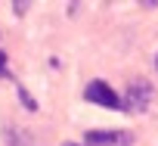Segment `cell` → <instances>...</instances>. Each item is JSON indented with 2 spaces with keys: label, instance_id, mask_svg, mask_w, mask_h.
Instances as JSON below:
<instances>
[{
  "label": "cell",
  "instance_id": "obj_1",
  "mask_svg": "<svg viewBox=\"0 0 158 146\" xmlns=\"http://www.w3.org/2000/svg\"><path fill=\"white\" fill-rule=\"evenodd\" d=\"M152 97H155L152 84H149L146 78H136V81L127 84L124 100H121V109H127V112H146V109L152 106Z\"/></svg>",
  "mask_w": 158,
  "mask_h": 146
},
{
  "label": "cell",
  "instance_id": "obj_2",
  "mask_svg": "<svg viewBox=\"0 0 158 146\" xmlns=\"http://www.w3.org/2000/svg\"><path fill=\"white\" fill-rule=\"evenodd\" d=\"M84 97H87L90 103L102 106V109H121V97H118L106 81H90L87 90H84Z\"/></svg>",
  "mask_w": 158,
  "mask_h": 146
},
{
  "label": "cell",
  "instance_id": "obj_3",
  "mask_svg": "<svg viewBox=\"0 0 158 146\" xmlns=\"http://www.w3.org/2000/svg\"><path fill=\"white\" fill-rule=\"evenodd\" d=\"M84 143L87 146H130L133 134L130 131H87Z\"/></svg>",
  "mask_w": 158,
  "mask_h": 146
},
{
  "label": "cell",
  "instance_id": "obj_4",
  "mask_svg": "<svg viewBox=\"0 0 158 146\" xmlns=\"http://www.w3.org/2000/svg\"><path fill=\"white\" fill-rule=\"evenodd\" d=\"M6 143H10V146H34V140H31L22 127H6Z\"/></svg>",
  "mask_w": 158,
  "mask_h": 146
},
{
  "label": "cell",
  "instance_id": "obj_5",
  "mask_svg": "<svg viewBox=\"0 0 158 146\" xmlns=\"http://www.w3.org/2000/svg\"><path fill=\"white\" fill-rule=\"evenodd\" d=\"M16 90H19V100H22V106H25L28 112H37V100H34V97H31V93H28L22 84H16Z\"/></svg>",
  "mask_w": 158,
  "mask_h": 146
},
{
  "label": "cell",
  "instance_id": "obj_6",
  "mask_svg": "<svg viewBox=\"0 0 158 146\" xmlns=\"http://www.w3.org/2000/svg\"><path fill=\"white\" fill-rule=\"evenodd\" d=\"M0 75H10V71H6V53L3 50H0Z\"/></svg>",
  "mask_w": 158,
  "mask_h": 146
},
{
  "label": "cell",
  "instance_id": "obj_7",
  "mask_svg": "<svg viewBox=\"0 0 158 146\" xmlns=\"http://www.w3.org/2000/svg\"><path fill=\"white\" fill-rule=\"evenodd\" d=\"M62 146H77V143H62Z\"/></svg>",
  "mask_w": 158,
  "mask_h": 146
},
{
  "label": "cell",
  "instance_id": "obj_8",
  "mask_svg": "<svg viewBox=\"0 0 158 146\" xmlns=\"http://www.w3.org/2000/svg\"><path fill=\"white\" fill-rule=\"evenodd\" d=\"M155 65H158V53H155Z\"/></svg>",
  "mask_w": 158,
  "mask_h": 146
}]
</instances>
